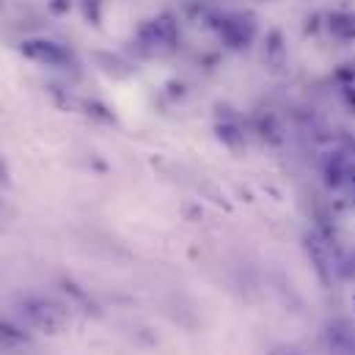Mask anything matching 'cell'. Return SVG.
<instances>
[{"mask_svg":"<svg viewBox=\"0 0 355 355\" xmlns=\"http://www.w3.org/2000/svg\"><path fill=\"white\" fill-rule=\"evenodd\" d=\"M22 55L36 61V64H47V67H61V64L72 61L69 50L61 47L53 39H25L22 42Z\"/></svg>","mask_w":355,"mask_h":355,"instance_id":"cell-1","label":"cell"},{"mask_svg":"<svg viewBox=\"0 0 355 355\" xmlns=\"http://www.w3.org/2000/svg\"><path fill=\"white\" fill-rule=\"evenodd\" d=\"M218 31H220V36H223V42H226L229 47L240 50V47H245V44L254 39L257 22H254V17L234 14V17H223V25H218Z\"/></svg>","mask_w":355,"mask_h":355,"instance_id":"cell-2","label":"cell"},{"mask_svg":"<svg viewBox=\"0 0 355 355\" xmlns=\"http://www.w3.org/2000/svg\"><path fill=\"white\" fill-rule=\"evenodd\" d=\"M265 64L270 69H284L286 64V44H284V33L281 31H270L265 39Z\"/></svg>","mask_w":355,"mask_h":355,"instance_id":"cell-3","label":"cell"},{"mask_svg":"<svg viewBox=\"0 0 355 355\" xmlns=\"http://www.w3.org/2000/svg\"><path fill=\"white\" fill-rule=\"evenodd\" d=\"M347 174H350V155L339 152L325 166V184L328 187H342V184H347Z\"/></svg>","mask_w":355,"mask_h":355,"instance_id":"cell-4","label":"cell"},{"mask_svg":"<svg viewBox=\"0 0 355 355\" xmlns=\"http://www.w3.org/2000/svg\"><path fill=\"white\" fill-rule=\"evenodd\" d=\"M328 31L342 39V42H353L355 39V11H334L328 17Z\"/></svg>","mask_w":355,"mask_h":355,"instance_id":"cell-5","label":"cell"},{"mask_svg":"<svg viewBox=\"0 0 355 355\" xmlns=\"http://www.w3.org/2000/svg\"><path fill=\"white\" fill-rule=\"evenodd\" d=\"M306 251H309V257H311V265L317 267L320 278L328 281V265H331V259H328V248H325V243L320 240V234H309V237H306Z\"/></svg>","mask_w":355,"mask_h":355,"instance_id":"cell-6","label":"cell"},{"mask_svg":"<svg viewBox=\"0 0 355 355\" xmlns=\"http://www.w3.org/2000/svg\"><path fill=\"white\" fill-rule=\"evenodd\" d=\"M83 11H86V17H89L91 22H94V25L99 22V0H86Z\"/></svg>","mask_w":355,"mask_h":355,"instance_id":"cell-7","label":"cell"},{"mask_svg":"<svg viewBox=\"0 0 355 355\" xmlns=\"http://www.w3.org/2000/svg\"><path fill=\"white\" fill-rule=\"evenodd\" d=\"M50 8H53L55 14H64V11H69V8H72V0H53V3H50Z\"/></svg>","mask_w":355,"mask_h":355,"instance_id":"cell-8","label":"cell"},{"mask_svg":"<svg viewBox=\"0 0 355 355\" xmlns=\"http://www.w3.org/2000/svg\"><path fill=\"white\" fill-rule=\"evenodd\" d=\"M342 96H345V102L355 110V89L350 86V83H347V86H342Z\"/></svg>","mask_w":355,"mask_h":355,"instance_id":"cell-9","label":"cell"},{"mask_svg":"<svg viewBox=\"0 0 355 355\" xmlns=\"http://www.w3.org/2000/svg\"><path fill=\"white\" fill-rule=\"evenodd\" d=\"M347 187H350V190H347V204L355 207V182H347Z\"/></svg>","mask_w":355,"mask_h":355,"instance_id":"cell-10","label":"cell"},{"mask_svg":"<svg viewBox=\"0 0 355 355\" xmlns=\"http://www.w3.org/2000/svg\"><path fill=\"white\" fill-rule=\"evenodd\" d=\"M353 309H355V292H353Z\"/></svg>","mask_w":355,"mask_h":355,"instance_id":"cell-11","label":"cell"},{"mask_svg":"<svg viewBox=\"0 0 355 355\" xmlns=\"http://www.w3.org/2000/svg\"><path fill=\"white\" fill-rule=\"evenodd\" d=\"M350 86H353V89H355V80H353V83H350Z\"/></svg>","mask_w":355,"mask_h":355,"instance_id":"cell-12","label":"cell"}]
</instances>
